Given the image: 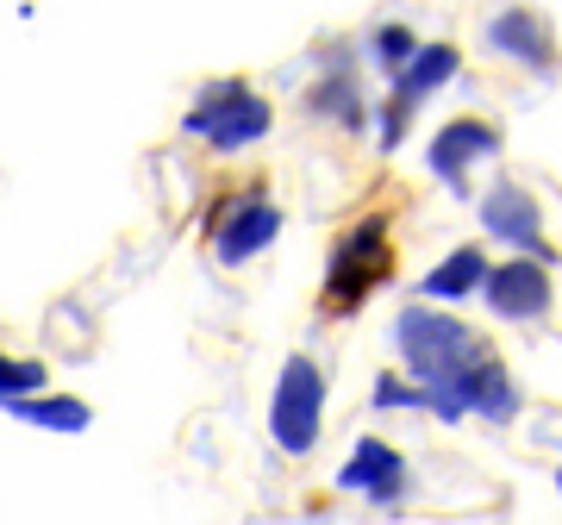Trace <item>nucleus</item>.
Listing matches in <instances>:
<instances>
[{"mask_svg":"<svg viewBox=\"0 0 562 525\" xmlns=\"http://www.w3.org/2000/svg\"><path fill=\"white\" fill-rule=\"evenodd\" d=\"M38 388H44V364H32V357H7L0 364V406L38 401Z\"/></svg>","mask_w":562,"mask_h":525,"instance_id":"obj_16","label":"nucleus"},{"mask_svg":"<svg viewBox=\"0 0 562 525\" xmlns=\"http://www.w3.org/2000/svg\"><path fill=\"white\" fill-rule=\"evenodd\" d=\"M401 132H406V107L387 94V101H382V150H394V144H401Z\"/></svg>","mask_w":562,"mask_h":525,"instance_id":"obj_19","label":"nucleus"},{"mask_svg":"<svg viewBox=\"0 0 562 525\" xmlns=\"http://www.w3.org/2000/svg\"><path fill=\"white\" fill-rule=\"evenodd\" d=\"M394 350H401L406 376L431 394V406H438L443 394H450V388L487 357L482 338H475L462 320L438 313V306H406L401 320H394Z\"/></svg>","mask_w":562,"mask_h":525,"instance_id":"obj_1","label":"nucleus"},{"mask_svg":"<svg viewBox=\"0 0 562 525\" xmlns=\"http://www.w3.org/2000/svg\"><path fill=\"white\" fill-rule=\"evenodd\" d=\"M487 51L525 63L531 76H550V69H557V38H550V25H543L531 7H501V13L487 20Z\"/></svg>","mask_w":562,"mask_h":525,"instance_id":"obj_11","label":"nucleus"},{"mask_svg":"<svg viewBox=\"0 0 562 525\" xmlns=\"http://www.w3.org/2000/svg\"><path fill=\"white\" fill-rule=\"evenodd\" d=\"M269 101H262L250 81L225 76V81H206L201 94H194V107L181 113V132L188 138L213 144V150H244V144L269 138Z\"/></svg>","mask_w":562,"mask_h":525,"instance_id":"obj_3","label":"nucleus"},{"mask_svg":"<svg viewBox=\"0 0 562 525\" xmlns=\"http://www.w3.org/2000/svg\"><path fill=\"white\" fill-rule=\"evenodd\" d=\"M306 113H313V120H338L344 132H362V120H369V107H362V94H357V81L344 76H325L319 88H313V94H306Z\"/></svg>","mask_w":562,"mask_h":525,"instance_id":"obj_14","label":"nucleus"},{"mask_svg":"<svg viewBox=\"0 0 562 525\" xmlns=\"http://www.w3.org/2000/svg\"><path fill=\"white\" fill-rule=\"evenodd\" d=\"M482 232H487V238H501L513 257H538V262L557 257V250L543 244L538 201H531V188H519V182H494L482 194Z\"/></svg>","mask_w":562,"mask_h":525,"instance_id":"obj_6","label":"nucleus"},{"mask_svg":"<svg viewBox=\"0 0 562 525\" xmlns=\"http://www.w3.org/2000/svg\"><path fill=\"white\" fill-rule=\"evenodd\" d=\"M482 301L494 306V320H513V325H531L550 313V269L538 257H506L494 276H487Z\"/></svg>","mask_w":562,"mask_h":525,"instance_id":"obj_9","label":"nucleus"},{"mask_svg":"<svg viewBox=\"0 0 562 525\" xmlns=\"http://www.w3.org/2000/svg\"><path fill=\"white\" fill-rule=\"evenodd\" d=\"M487 276H494V269H487L482 244H457L438 269H425L419 294H425V301H469V294H482V288H487Z\"/></svg>","mask_w":562,"mask_h":525,"instance_id":"obj_12","label":"nucleus"},{"mask_svg":"<svg viewBox=\"0 0 562 525\" xmlns=\"http://www.w3.org/2000/svg\"><path fill=\"white\" fill-rule=\"evenodd\" d=\"M20 425H38V432H88V401H76V394H38V401H20L7 406Z\"/></svg>","mask_w":562,"mask_h":525,"instance_id":"obj_15","label":"nucleus"},{"mask_svg":"<svg viewBox=\"0 0 562 525\" xmlns=\"http://www.w3.org/2000/svg\"><path fill=\"white\" fill-rule=\"evenodd\" d=\"M557 488H562V476H557Z\"/></svg>","mask_w":562,"mask_h":525,"instance_id":"obj_20","label":"nucleus"},{"mask_svg":"<svg viewBox=\"0 0 562 525\" xmlns=\"http://www.w3.org/2000/svg\"><path fill=\"white\" fill-rule=\"evenodd\" d=\"M457 63H462V57L450 51V44H425L419 57H413V63L401 69V76H394V101H401L406 113H413V107H419L425 94H438L443 81L457 76Z\"/></svg>","mask_w":562,"mask_h":525,"instance_id":"obj_13","label":"nucleus"},{"mask_svg":"<svg viewBox=\"0 0 562 525\" xmlns=\"http://www.w3.org/2000/svg\"><path fill=\"white\" fill-rule=\"evenodd\" d=\"M325 432V369L313 357H288L276 376V394H269V438H276L281 457H306Z\"/></svg>","mask_w":562,"mask_h":525,"instance_id":"obj_4","label":"nucleus"},{"mask_svg":"<svg viewBox=\"0 0 562 525\" xmlns=\"http://www.w3.org/2000/svg\"><path fill=\"white\" fill-rule=\"evenodd\" d=\"M394 269V244H387V220L369 213L331 244V262H325V313H357L375 288L387 282Z\"/></svg>","mask_w":562,"mask_h":525,"instance_id":"obj_2","label":"nucleus"},{"mask_svg":"<svg viewBox=\"0 0 562 525\" xmlns=\"http://www.w3.org/2000/svg\"><path fill=\"white\" fill-rule=\"evenodd\" d=\"M487 157H501V132H494L487 120H450L438 138H431V150H425L431 176H438V182H450L457 194L469 188V169H475V163H487Z\"/></svg>","mask_w":562,"mask_h":525,"instance_id":"obj_10","label":"nucleus"},{"mask_svg":"<svg viewBox=\"0 0 562 525\" xmlns=\"http://www.w3.org/2000/svg\"><path fill=\"white\" fill-rule=\"evenodd\" d=\"M431 413H438L443 425H462L469 413L487 420V425H513V420H519V388H513V376H506L494 357H482V364L469 369V376H462V382L431 406Z\"/></svg>","mask_w":562,"mask_h":525,"instance_id":"obj_7","label":"nucleus"},{"mask_svg":"<svg viewBox=\"0 0 562 525\" xmlns=\"http://www.w3.org/2000/svg\"><path fill=\"white\" fill-rule=\"evenodd\" d=\"M406 488H413V469H406V457L387 438H357V450L338 469V494H362L375 506L406 501Z\"/></svg>","mask_w":562,"mask_h":525,"instance_id":"obj_8","label":"nucleus"},{"mask_svg":"<svg viewBox=\"0 0 562 525\" xmlns=\"http://www.w3.org/2000/svg\"><path fill=\"white\" fill-rule=\"evenodd\" d=\"M375 406H382V413H401V406H425V413H431V394H425L419 382H401V376H382V382H375Z\"/></svg>","mask_w":562,"mask_h":525,"instance_id":"obj_18","label":"nucleus"},{"mask_svg":"<svg viewBox=\"0 0 562 525\" xmlns=\"http://www.w3.org/2000/svg\"><path fill=\"white\" fill-rule=\"evenodd\" d=\"M281 232V206L262 194V188H244V194H232V201H220V213L206 220V238H213V257L225 262V269H238V262L262 257L269 244H276Z\"/></svg>","mask_w":562,"mask_h":525,"instance_id":"obj_5","label":"nucleus"},{"mask_svg":"<svg viewBox=\"0 0 562 525\" xmlns=\"http://www.w3.org/2000/svg\"><path fill=\"white\" fill-rule=\"evenodd\" d=\"M419 51H425V44L413 38V32H406V25H382V32H375V38H369V57L382 63L387 76H401V69H406V63H413V57H419Z\"/></svg>","mask_w":562,"mask_h":525,"instance_id":"obj_17","label":"nucleus"}]
</instances>
